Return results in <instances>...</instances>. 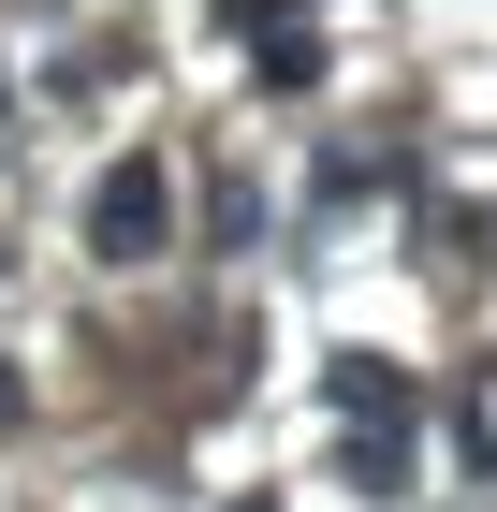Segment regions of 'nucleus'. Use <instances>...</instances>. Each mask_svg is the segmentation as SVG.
<instances>
[{"mask_svg": "<svg viewBox=\"0 0 497 512\" xmlns=\"http://www.w3.org/2000/svg\"><path fill=\"white\" fill-rule=\"evenodd\" d=\"M249 59H264V88H307V74H322V30H264Z\"/></svg>", "mask_w": 497, "mask_h": 512, "instance_id": "3", "label": "nucleus"}, {"mask_svg": "<svg viewBox=\"0 0 497 512\" xmlns=\"http://www.w3.org/2000/svg\"><path fill=\"white\" fill-rule=\"evenodd\" d=\"M0 118H15V88H0Z\"/></svg>", "mask_w": 497, "mask_h": 512, "instance_id": "5", "label": "nucleus"}, {"mask_svg": "<svg viewBox=\"0 0 497 512\" xmlns=\"http://www.w3.org/2000/svg\"><path fill=\"white\" fill-rule=\"evenodd\" d=\"M88 249H103V264H161V249H176V176H161L147 147L103 161V191H88Z\"/></svg>", "mask_w": 497, "mask_h": 512, "instance_id": "1", "label": "nucleus"}, {"mask_svg": "<svg viewBox=\"0 0 497 512\" xmlns=\"http://www.w3.org/2000/svg\"><path fill=\"white\" fill-rule=\"evenodd\" d=\"M15 410H30V381H15V366H0V425H15Z\"/></svg>", "mask_w": 497, "mask_h": 512, "instance_id": "4", "label": "nucleus"}, {"mask_svg": "<svg viewBox=\"0 0 497 512\" xmlns=\"http://www.w3.org/2000/svg\"><path fill=\"white\" fill-rule=\"evenodd\" d=\"M322 395L351 410V439H410V381H395L381 352H337V366H322Z\"/></svg>", "mask_w": 497, "mask_h": 512, "instance_id": "2", "label": "nucleus"}]
</instances>
